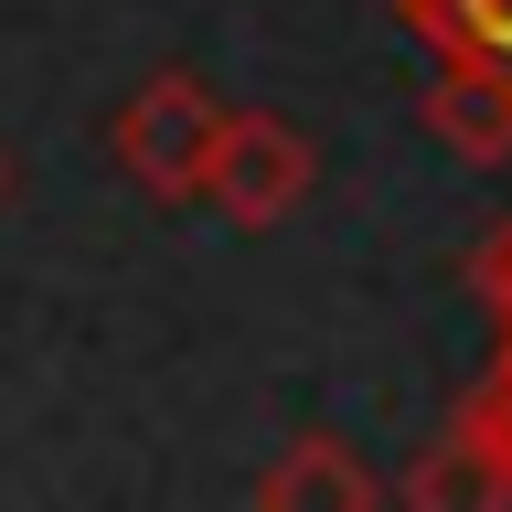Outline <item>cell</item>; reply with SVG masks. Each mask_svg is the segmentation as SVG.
<instances>
[{"label": "cell", "mask_w": 512, "mask_h": 512, "mask_svg": "<svg viewBox=\"0 0 512 512\" xmlns=\"http://www.w3.org/2000/svg\"><path fill=\"white\" fill-rule=\"evenodd\" d=\"M310 182H320V150H310L299 118H278V107H224L214 160H203V203H214L224 224L267 235V224H288L310 203Z\"/></svg>", "instance_id": "1"}, {"label": "cell", "mask_w": 512, "mask_h": 512, "mask_svg": "<svg viewBox=\"0 0 512 512\" xmlns=\"http://www.w3.org/2000/svg\"><path fill=\"white\" fill-rule=\"evenodd\" d=\"M214 86L203 75H150V86L118 107V128H107V150H118V171L150 203H203V160H214Z\"/></svg>", "instance_id": "2"}, {"label": "cell", "mask_w": 512, "mask_h": 512, "mask_svg": "<svg viewBox=\"0 0 512 512\" xmlns=\"http://www.w3.org/2000/svg\"><path fill=\"white\" fill-rule=\"evenodd\" d=\"M416 118L438 128L459 160H512V54H480V43H438L427 64V96Z\"/></svg>", "instance_id": "3"}, {"label": "cell", "mask_w": 512, "mask_h": 512, "mask_svg": "<svg viewBox=\"0 0 512 512\" xmlns=\"http://www.w3.org/2000/svg\"><path fill=\"white\" fill-rule=\"evenodd\" d=\"M256 502H267V512H310V502L352 512V502H384V480L363 470V459H352L331 427H299V438H288V459L256 480Z\"/></svg>", "instance_id": "4"}, {"label": "cell", "mask_w": 512, "mask_h": 512, "mask_svg": "<svg viewBox=\"0 0 512 512\" xmlns=\"http://www.w3.org/2000/svg\"><path fill=\"white\" fill-rule=\"evenodd\" d=\"M427 43H480V54H512V0H395Z\"/></svg>", "instance_id": "5"}, {"label": "cell", "mask_w": 512, "mask_h": 512, "mask_svg": "<svg viewBox=\"0 0 512 512\" xmlns=\"http://www.w3.org/2000/svg\"><path fill=\"white\" fill-rule=\"evenodd\" d=\"M480 299H491V320L512 331V224L491 235V246H480Z\"/></svg>", "instance_id": "6"}, {"label": "cell", "mask_w": 512, "mask_h": 512, "mask_svg": "<svg viewBox=\"0 0 512 512\" xmlns=\"http://www.w3.org/2000/svg\"><path fill=\"white\" fill-rule=\"evenodd\" d=\"M0 192H11V160H0Z\"/></svg>", "instance_id": "7"}]
</instances>
